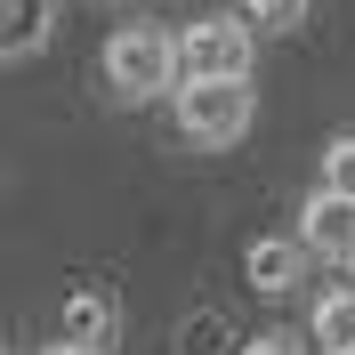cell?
Returning <instances> with one entry per match:
<instances>
[{"instance_id": "6da1fadb", "label": "cell", "mask_w": 355, "mask_h": 355, "mask_svg": "<svg viewBox=\"0 0 355 355\" xmlns=\"http://www.w3.org/2000/svg\"><path fill=\"white\" fill-rule=\"evenodd\" d=\"M178 137L202 146V154H226V146H243L250 121H259V89L250 81H178Z\"/></svg>"}, {"instance_id": "7a4b0ae2", "label": "cell", "mask_w": 355, "mask_h": 355, "mask_svg": "<svg viewBox=\"0 0 355 355\" xmlns=\"http://www.w3.org/2000/svg\"><path fill=\"white\" fill-rule=\"evenodd\" d=\"M259 65V24L218 8V17H194L178 33V81H250Z\"/></svg>"}, {"instance_id": "3957f363", "label": "cell", "mask_w": 355, "mask_h": 355, "mask_svg": "<svg viewBox=\"0 0 355 355\" xmlns=\"http://www.w3.org/2000/svg\"><path fill=\"white\" fill-rule=\"evenodd\" d=\"M105 89L130 97V105L170 97L178 89V33H162V24H121L105 41Z\"/></svg>"}, {"instance_id": "277c9868", "label": "cell", "mask_w": 355, "mask_h": 355, "mask_svg": "<svg viewBox=\"0 0 355 355\" xmlns=\"http://www.w3.org/2000/svg\"><path fill=\"white\" fill-rule=\"evenodd\" d=\"M299 250L323 266H355V202L331 194V186H315L299 202Z\"/></svg>"}, {"instance_id": "5b68a950", "label": "cell", "mask_w": 355, "mask_h": 355, "mask_svg": "<svg viewBox=\"0 0 355 355\" xmlns=\"http://www.w3.org/2000/svg\"><path fill=\"white\" fill-rule=\"evenodd\" d=\"M113 331H121L113 291H105V283H73V291H65V315H57V339H73V347H105V355H113Z\"/></svg>"}, {"instance_id": "8992f818", "label": "cell", "mask_w": 355, "mask_h": 355, "mask_svg": "<svg viewBox=\"0 0 355 355\" xmlns=\"http://www.w3.org/2000/svg\"><path fill=\"white\" fill-rule=\"evenodd\" d=\"M299 234H259V243L243 250V283L259 291V299H283V291H299Z\"/></svg>"}, {"instance_id": "52a82bcc", "label": "cell", "mask_w": 355, "mask_h": 355, "mask_svg": "<svg viewBox=\"0 0 355 355\" xmlns=\"http://www.w3.org/2000/svg\"><path fill=\"white\" fill-rule=\"evenodd\" d=\"M49 33H57V0H0V57L8 65L49 49Z\"/></svg>"}, {"instance_id": "ba28073f", "label": "cell", "mask_w": 355, "mask_h": 355, "mask_svg": "<svg viewBox=\"0 0 355 355\" xmlns=\"http://www.w3.org/2000/svg\"><path fill=\"white\" fill-rule=\"evenodd\" d=\"M307 347H323V355H347V347H355V283H339V291H323V299H315Z\"/></svg>"}, {"instance_id": "9c48e42d", "label": "cell", "mask_w": 355, "mask_h": 355, "mask_svg": "<svg viewBox=\"0 0 355 355\" xmlns=\"http://www.w3.org/2000/svg\"><path fill=\"white\" fill-rule=\"evenodd\" d=\"M315 186H331V194L355 202V130H339L331 146H323V178H315Z\"/></svg>"}, {"instance_id": "30bf717a", "label": "cell", "mask_w": 355, "mask_h": 355, "mask_svg": "<svg viewBox=\"0 0 355 355\" xmlns=\"http://www.w3.org/2000/svg\"><path fill=\"white\" fill-rule=\"evenodd\" d=\"M307 8H315V0H243V17L259 24V33H299Z\"/></svg>"}, {"instance_id": "8fae6325", "label": "cell", "mask_w": 355, "mask_h": 355, "mask_svg": "<svg viewBox=\"0 0 355 355\" xmlns=\"http://www.w3.org/2000/svg\"><path fill=\"white\" fill-rule=\"evenodd\" d=\"M178 355H226V323H218V315H194L186 339H178Z\"/></svg>"}, {"instance_id": "7c38bea8", "label": "cell", "mask_w": 355, "mask_h": 355, "mask_svg": "<svg viewBox=\"0 0 355 355\" xmlns=\"http://www.w3.org/2000/svg\"><path fill=\"white\" fill-rule=\"evenodd\" d=\"M234 355H307V347H299V331H259V339H243Z\"/></svg>"}, {"instance_id": "4fadbf2b", "label": "cell", "mask_w": 355, "mask_h": 355, "mask_svg": "<svg viewBox=\"0 0 355 355\" xmlns=\"http://www.w3.org/2000/svg\"><path fill=\"white\" fill-rule=\"evenodd\" d=\"M41 355H105V347H73V339H57V347H41Z\"/></svg>"}, {"instance_id": "5bb4252c", "label": "cell", "mask_w": 355, "mask_h": 355, "mask_svg": "<svg viewBox=\"0 0 355 355\" xmlns=\"http://www.w3.org/2000/svg\"><path fill=\"white\" fill-rule=\"evenodd\" d=\"M0 355H8V347H0Z\"/></svg>"}, {"instance_id": "9a60e30c", "label": "cell", "mask_w": 355, "mask_h": 355, "mask_svg": "<svg viewBox=\"0 0 355 355\" xmlns=\"http://www.w3.org/2000/svg\"><path fill=\"white\" fill-rule=\"evenodd\" d=\"M347 355H355V347H347Z\"/></svg>"}]
</instances>
